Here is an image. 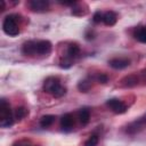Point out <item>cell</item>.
Here are the masks:
<instances>
[{
	"label": "cell",
	"mask_w": 146,
	"mask_h": 146,
	"mask_svg": "<svg viewBox=\"0 0 146 146\" xmlns=\"http://www.w3.org/2000/svg\"><path fill=\"white\" fill-rule=\"evenodd\" d=\"M43 90L55 98L63 97L66 94V88L60 83L57 76H49L43 82Z\"/></svg>",
	"instance_id": "6da1fadb"
},
{
	"label": "cell",
	"mask_w": 146,
	"mask_h": 146,
	"mask_svg": "<svg viewBox=\"0 0 146 146\" xmlns=\"http://www.w3.org/2000/svg\"><path fill=\"white\" fill-rule=\"evenodd\" d=\"M14 114L10 110L8 102L5 98L0 100V125L2 128H9L14 123Z\"/></svg>",
	"instance_id": "7a4b0ae2"
},
{
	"label": "cell",
	"mask_w": 146,
	"mask_h": 146,
	"mask_svg": "<svg viewBox=\"0 0 146 146\" xmlns=\"http://www.w3.org/2000/svg\"><path fill=\"white\" fill-rule=\"evenodd\" d=\"M18 15L11 14L5 17L3 22H2V30L6 34L10 35V36H15L19 33V27H18Z\"/></svg>",
	"instance_id": "3957f363"
},
{
	"label": "cell",
	"mask_w": 146,
	"mask_h": 146,
	"mask_svg": "<svg viewBox=\"0 0 146 146\" xmlns=\"http://www.w3.org/2000/svg\"><path fill=\"white\" fill-rule=\"evenodd\" d=\"M106 106L112 112H114L115 114H122V113H124L127 111V105L122 100H120L117 98H111V99H108L106 102Z\"/></svg>",
	"instance_id": "277c9868"
},
{
	"label": "cell",
	"mask_w": 146,
	"mask_h": 146,
	"mask_svg": "<svg viewBox=\"0 0 146 146\" xmlns=\"http://www.w3.org/2000/svg\"><path fill=\"white\" fill-rule=\"evenodd\" d=\"M27 5L31 8V10H33V11L43 13V11L48 10L49 1H47V0H31V1H29Z\"/></svg>",
	"instance_id": "5b68a950"
},
{
	"label": "cell",
	"mask_w": 146,
	"mask_h": 146,
	"mask_svg": "<svg viewBox=\"0 0 146 146\" xmlns=\"http://www.w3.org/2000/svg\"><path fill=\"white\" fill-rule=\"evenodd\" d=\"M108 65L115 70H122L130 65V59L125 57H115L108 60Z\"/></svg>",
	"instance_id": "8992f818"
},
{
	"label": "cell",
	"mask_w": 146,
	"mask_h": 146,
	"mask_svg": "<svg viewBox=\"0 0 146 146\" xmlns=\"http://www.w3.org/2000/svg\"><path fill=\"white\" fill-rule=\"evenodd\" d=\"M52 44L48 40H40L36 43V55H49L51 52Z\"/></svg>",
	"instance_id": "52a82bcc"
},
{
	"label": "cell",
	"mask_w": 146,
	"mask_h": 146,
	"mask_svg": "<svg viewBox=\"0 0 146 146\" xmlns=\"http://www.w3.org/2000/svg\"><path fill=\"white\" fill-rule=\"evenodd\" d=\"M74 127V117L71 113H66L60 119V128L64 131H71Z\"/></svg>",
	"instance_id": "ba28073f"
},
{
	"label": "cell",
	"mask_w": 146,
	"mask_h": 146,
	"mask_svg": "<svg viewBox=\"0 0 146 146\" xmlns=\"http://www.w3.org/2000/svg\"><path fill=\"white\" fill-rule=\"evenodd\" d=\"M36 43L35 40H29L23 43L22 46V52L26 56H34L36 55Z\"/></svg>",
	"instance_id": "9c48e42d"
},
{
	"label": "cell",
	"mask_w": 146,
	"mask_h": 146,
	"mask_svg": "<svg viewBox=\"0 0 146 146\" xmlns=\"http://www.w3.org/2000/svg\"><path fill=\"white\" fill-rule=\"evenodd\" d=\"M116 21H117V15L113 10H108L103 14V22L105 23V25L113 26L116 23Z\"/></svg>",
	"instance_id": "30bf717a"
},
{
	"label": "cell",
	"mask_w": 146,
	"mask_h": 146,
	"mask_svg": "<svg viewBox=\"0 0 146 146\" xmlns=\"http://www.w3.org/2000/svg\"><path fill=\"white\" fill-rule=\"evenodd\" d=\"M79 54H80V47L78 44H75V43H72L67 48V52H66L65 58H67V59L73 62V59L76 58L79 56Z\"/></svg>",
	"instance_id": "8fae6325"
},
{
	"label": "cell",
	"mask_w": 146,
	"mask_h": 146,
	"mask_svg": "<svg viewBox=\"0 0 146 146\" xmlns=\"http://www.w3.org/2000/svg\"><path fill=\"white\" fill-rule=\"evenodd\" d=\"M137 83H138V76L135 75V74L127 75V76H124V78L121 80V84H122L123 87H128V88L135 87V86H137Z\"/></svg>",
	"instance_id": "7c38bea8"
},
{
	"label": "cell",
	"mask_w": 146,
	"mask_h": 146,
	"mask_svg": "<svg viewBox=\"0 0 146 146\" xmlns=\"http://www.w3.org/2000/svg\"><path fill=\"white\" fill-rule=\"evenodd\" d=\"M79 120L82 125H87L90 120V111L88 108H81L79 112Z\"/></svg>",
	"instance_id": "4fadbf2b"
},
{
	"label": "cell",
	"mask_w": 146,
	"mask_h": 146,
	"mask_svg": "<svg viewBox=\"0 0 146 146\" xmlns=\"http://www.w3.org/2000/svg\"><path fill=\"white\" fill-rule=\"evenodd\" d=\"M135 38L143 43H146V26H140L135 32Z\"/></svg>",
	"instance_id": "5bb4252c"
},
{
	"label": "cell",
	"mask_w": 146,
	"mask_h": 146,
	"mask_svg": "<svg viewBox=\"0 0 146 146\" xmlns=\"http://www.w3.org/2000/svg\"><path fill=\"white\" fill-rule=\"evenodd\" d=\"M55 119H56L55 115H50V114L49 115H43L41 117V120H40V125L42 128H48L54 123Z\"/></svg>",
	"instance_id": "9a60e30c"
},
{
	"label": "cell",
	"mask_w": 146,
	"mask_h": 146,
	"mask_svg": "<svg viewBox=\"0 0 146 146\" xmlns=\"http://www.w3.org/2000/svg\"><path fill=\"white\" fill-rule=\"evenodd\" d=\"M27 114H29V111H27L25 107H17V108L15 110L14 117H15L16 120H23Z\"/></svg>",
	"instance_id": "2e32d148"
},
{
	"label": "cell",
	"mask_w": 146,
	"mask_h": 146,
	"mask_svg": "<svg viewBox=\"0 0 146 146\" xmlns=\"http://www.w3.org/2000/svg\"><path fill=\"white\" fill-rule=\"evenodd\" d=\"M78 88H79V90H81V91H83V92H87V91L91 88V82L88 81V80H83V81L79 82Z\"/></svg>",
	"instance_id": "e0dca14e"
},
{
	"label": "cell",
	"mask_w": 146,
	"mask_h": 146,
	"mask_svg": "<svg viewBox=\"0 0 146 146\" xmlns=\"http://www.w3.org/2000/svg\"><path fill=\"white\" fill-rule=\"evenodd\" d=\"M97 144H98V136L92 135V136H90L89 139L86 140L84 146H97Z\"/></svg>",
	"instance_id": "ac0fdd59"
},
{
	"label": "cell",
	"mask_w": 146,
	"mask_h": 146,
	"mask_svg": "<svg viewBox=\"0 0 146 146\" xmlns=\"http://www.w3.org/2000/svg\"><path fill=\"white\" fill-rule=\"evenodd\" d=\"M92 21H94V23H100V22H103V13L96 11L94 14V16H92Z\"/></svg>",
	"instance_id": "d6986e66"
},
{
	"label": "cell",
	"mask_w": 146,
	"mask_h": 146,
	"mask_svg": "<svg viewBox=\"0 0 146 146\" xmlns=\"http://www.w3.org/2000/svg\"><path fill=\"white\" fill-rule=\"evenodd\" d=\"M97 80H98L100 83H106L107 80H108V78H107V75H105V74H99L98 78H97Z\"/></svg>",
	"instance_id": "ffe728a7"
},
{
	"label": "cell",
	"mask_w": 146,
	"mask_h": 146,
	"mask_svg": "<svg viewBox=\"0 0 146 146\" xmlns=\"http://www.w3.org/2000/svg\"><path fill=\"white\" fill-rule=\"evenodd\" d=\"M58 2L64 5V6H74V5H76V1H58Z\"/></svg>",
	"instance_id": "44dd1931"
},
{
	"label": "cell",
	"mask_w": 146,
	"mask_h": 146,
	"mask_svg": "<svg viewBox=\"0 0 146 146\" xmlns=\"http://www.w3.org/2000/svg\"><path fill=\"white\" fill-rule=\"evenodd\" d=\"M14 146H27V141L26 140H19V141H16L14 144Z\"/></svg>",
	"instance_id": "7402d4cb"
},
{
	"label": "cell",
	"mask_w": 146,
	"mask_h": 146,
	"mask_svg": "<svg viewBox=\"0 0 146 146\" xmlns=\"http://www.w3.org/2000/svg\"><path fill=\"white\" fill-rule=\"evenodd\" d=\"M5 9V1H1V11Z\"/></svg>",
	"instance_id": "603a6c76"
},
{
	"label": "cell",
	"mask_w": 146,
	"mask_h": 146,
	"mask_svg": "<svg viewBox=\"0 0 146 146\" xmlns=\"http://www.w3.org/2000/svg\"><path fill=\"white\" fill-rule=\"evenodd\" d=\"M143 75H144V79H145V80H146V70H145V71H144V72H143Z\"/></svg>",
	"instance_id": "cb8c5ba5"
}]
</instances>
